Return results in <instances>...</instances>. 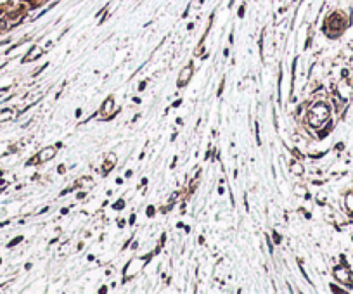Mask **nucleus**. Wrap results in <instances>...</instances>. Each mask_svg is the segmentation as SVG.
<instances>
[{
  "label": "nucleus",
  "mask_w": 353,
  "mask_h": 294,
  "mask_svg": "<svg viewBox=\"0 0 353 294\" xmlns=\"http://www.w3.org/2000/svg\"><path fill=\"white\" fill-rule=\"evenodd\" d=\"M154 211H156L154 206H149V208L145 209V213H147V216H149V218H151V216H154Z\"/></svg>",
  "instance_id": "16"
},
{
  "label": "nucleus",
  "mask_w": 353,
  "mask_h": 294,
  "mask_svg": "<svg viewBox=\"0 0 353 294\" xmlns=\"http://www.w3.org/2000/svg\"><path fill=\"white\" fill-rule=\"evenodd\" d=\"M192 73H194L192 64H187L182 71H180V75H178V81H176V87H178V88H182V87L187 85L189 80H191V76H192Z\"/></svg>",
  "instance_id": "3"
},
{
  "label": "nucleus",
  "mask_w": 353,
  "mask_h": 294,
  "mask_svg": "<svg viewBox=\"0 0 353 294\" xmlns=\"http://www.w3.org/2000/svg\"><path fill=\"white\" fill-rule=\"evenodd\" d=\"M125 225H127V221H125V220H119V221H118V227H119V228H123Z\"/></svg>",
  "instance_id": "22"
},
{
  "label": "nucleus",
  "mask_w": 353,
  "mask_h": 294,
  "mask_svg": "<svg viewBox=\"0 0 353 294\" xmlns=\"http://www.w3.org/2000/svg\"><path fill=\"white\" fill-rule=\"evenodd\" d=\"M223 57H229V48H223Z\"/></svg>",
  "instance_id": "28"
},
{
  "label": "nucleus",
  "mask_w": 353,
  "mask_h": 294,
  "mask_svg": "<svg viewBox=\"0 0 353 294\" xmlns=\"http://www.w3.org/2000/svg\"><path fill=\"white\" fill-rule=\"evenodd\" d=\"M68 213H70V209H68V208H62V209H61V214H68Z\"/></svg>",
  "instance_id": "26"
},
{
  "label": "nucleus",
  "mask_w": 353,
  "mask_h": 294,
  "mask_svg": "<svg viewBox=\"0 0 353 294\" xmlns=\"http://www.w3.org/2000/svg\"><path fill=\"white\" fill-rule=\"evenodd\" d=\"M0 263H2V260H0Z\"/></svg>",
  "instance_id": "29"
},
{
  "label": "nucleus",
  "mask_w": 353,
  "mask_h": 294,
  "mask_svg": "<svg viewBox=\"0 0 353 294\" xmlns=\"http://www.w3.org/2000/svg\"><path fill=\"white\" fill-rule=\"evenodd\" d=\"M116 183H118V185H121V183H123V178H121V176H118V178H116Z\"/></svg>",
  "instance_id": "27"
},
{
  "label": "nucleus",
  "mask_w": 353,
  "mask_h": 294,
  "mask_svg": "<svg viewBox=\"0 0 353 294\" xmlns=\"http://www.w3.org/2000/svg\"><path fill=\"white\" fill-rule=\"evenodd\" d=\"M123 208H125V199L123 197H119L116 203L112 204V209H116V211H119V209H123Z\"/></svg>",
  "instance_id": "10"
},
{
  "label": "nucleus",
  "mask_w": 353,
  "mask_h": 294,
  "mask_svg": "<svg viewBox=\"0 0 353 294\" xmlns=\"http://www.w3.org/2000/svg\"><path fill=\"white\" fill-rule=\"evenodd\" d=\"M7 28H9V24H7V19H5V17H0V31H5Z\"/></svg>",
  "instance_id": "13"
},
{
  "label": "nucleus",
  "mask_w": 353,
  "mask_h": 294,
  "mask_svg": "<svg viewBox=\"0 0 353 294\" xmlns=\"http://www.w3.org/2000/svg\"><path fill=\"white\" fill-rule=\"evenodd\" d=\"M57 171H59V173H64V171H66V166H64V165H61V166L57 168Z\"/></svg>",
  "instance_id": "23"
},
{
  "label": "nucleus",
  "mask_w": 353,
  "mask_h": 294,
  "mask_svg": "<svg viewBox=\"0 0 353 294\" xmlns=\"http://www.w3.org/2000/svg\"><path fill=\"white\" fill-rule=\"evenodd\" d=\"M327 119H329V107L326 104H315L312 107V111L308 112V123L315 128L324 125Z\"/></svg>",
  "instance_id": "2"
},
{
  "label": "nucleus",
  "mask_w": 353,
  "mask_h": 294,
  "mask_svg": "<svg viewBox=\"0 0 353 294\" xmlns=\"http://www.w3.org/2000/svg\"><path fill=\"white\" fill-rule=\"evenodd\" d=\"M223 87H225V78H222V83H220V87H218V92H216V95H222L223 94Z\"/></svg>",
  "instance_id": "15"
},
{
  "label": "nucleus",
  "mask_w": 353,
  "mask_h": 294,
  "mask_svg": "<svg viewBox=\"0 0 353 294\" xmlns=\"http://www.w3.org/2000/svg\"><path fill=\"white\" fill-rule=\"evenodd\" d=\"M180 104H182V99H176V101L171 104V107H180Z\"/></svg>",
  "instance_id": "18"
},
{
  "label": "nucleus",
  "mask_w": 353,
  "mask_h": 294,
  "mask_svg": "<svg viewBox=\"0 0 353 294\" xmlns=\"http://www.w3.org/2000/svg\"><path fill=\"white\" fill-rule=\"evenodd\" d=\"M135 220H137V216H135V214H130V220H128V223H130V225H134V223H135Z\"/></svg>",
  "instance_id": "20"
},
{
  "label": "nucleus",
  "mask_w": 353,
  "mask_h": 294,
  "mask_svg": "<svg viewBox=\"0 0 353 294\" xmlns=\"http://www.w3.org/2000/svg\"><path fill=\"white\" fill-rule=\"evenodd\" d=\"M244 9H246V5L239 7V17H244Z\"/></svg>",
  "instance_id": "19"
},
{
  "label": "nucleus",
  "mask_w": 353,
  "mask_h": 294,
  "mask_svg": "<svg viewBox=\"0 0 353 294\" xmlns=\"http://www.w3.org/2000/svg\"><path fill=\"white\" fill-rule=\"evenodd\" d=\"M287 170H289V173H291V175H303V171H305V168H303V165H301L300 161H296V159H291V161H289V166H287Z\"/></svg>",
  "instance_id": "8"
},
{
  "label": "nucleus",
  "mask_w": 353,
  "mask_h": 294,
  "mask_svg": "<svg viewBox=\"0 0 353 294\" xmlns=\"http://www.w3.org/2000/svg\"><path fill=\"white\" fill-rule=\"evenodd\" d=\"M116 161H118V156L114 154V152H109V154L106 156V161H104V166H102V170H101V173H102V176H106L109 171L114 168V165H116Z\"/></svg>",
  "instance_id": "5"
},
{
  "label": "nucleus",
  "mask_w": 353,
  "mask_h": 294,
  "mask_svg": "<svg viewBox=\"0 0 353 294\" xmlns=\"http://www.w3.org/2000/svg\"><path fill=\"white\" fill-rule=\"evenodd\" d=\"M132 175H134V171H132V170H127V173H125V178H132Z\"/></svg>",
  "instance_id": "21"
},
{
  "label": "nucleus",
  "mask_w": 353,
  "mask_h": 294,
  "mask_svg": "<svg viewBox=\"0 0 353 294\" xmlns=\"http://www.w3.org/2000/svg\"><path fill=\"white\" fill-rule=\"evenodd\" d=\"M255 132H256V144L262 145V139H260V125H258V121L255 123Z\"/></svg>",
  "instance_id": "11"
},
{
  "label": "nucleus",
  "mask_w": 353,
  "mask_h": 294,
  "mask_svg": "<svg viewBox=\"0 0 353 294\" xmlns=\"http://www.w3.org/2000/svg\"><path fill=\"white\" fill-rule=\"evenodd\" d=\"M55 152H57V147H55V145H54V147L50 145V147H43V149L40 151V152H38L35 158H37L38 163H45V161H50V159H52L54 156H55Z\"/></svg>",
  "instance_id": "4"
},
{
  "label": "nucleus",
  "mask_w": 353,
  "mask_h": 294,
  "mask_svg": "<svg viewBox=\"0 0 353 294\" xmlns=\"http://www.w3.org/2000/svg\"><path fill=\"white\" fill-rule=\"evenodd\" d=\"M85 196H87V192H85V189H83L81 192L76 194V199H78V201H80V199H85Z\"/></svg>",
  "instance_id": "17"
},
{
  "label": "nucleus",
  "mask_w": 353,
  "mask_h": 294,
  "mask_svg": "<svg viewBox=\"0 0 353 294\" xmlns=\"http://www.w3.org/2000/svg\"><path fill=\"white\" fill-rule=\"evenodd\" d=\"M152 256H154V253H149V254H144V256H140V258H132L127 265H125V268H123V275H125V282L128 280L130 277H134L135 273H139L140 270H144V267L147 265V263L152 260Z\"/></svg>",
  "instance_id": "1"
},
{
  "label": "nucleus",
  "mask_w": 353,
  "mask_h": 294,
  "mask_svg": "<svg viewBox=\"0 0 353 294\" xmlns=\"http://www.w3.org/2000/svg\"><path fill=\"white\" fill-rule=\"evenodd\" d=\"M21 241H23V237L19 235V237H16V239H12V241L9 242V244H7V247H14V246H17V244H19Z\"/></svg>",
  "instance_id": "12"
},
{
  "label": "nucleus",
  "mask_w": 353,
  "mask_h": 294,
  "mask_svg": "<svg viewBox=\"0 0 353 294\" xmlns=\"http://www.w3.org/2000/svg\"><path fill=\"white\" fill-rule=\"evenodd\" d=\"M99 112L104 116V119H106L111 112H114V97H107L106 101L102 102V106H101V109H99Z\"/></svg>",
  "instance_id": "7"
},
{
  "label": "nucleus",
  "mask_w": 353,
  "mask_h": 294,
  "mask_svg": "<svg viewBox=\"0 0 353 294\" xmlns=\"http://www.w3.org/2000/svg\"><path fill=\"white\" fill-rule=\"evenodd\" d=\"M76 185L80 189H90L92 185H94V178H90V176H80L78 178V182H76Z\"/></svg>",
  "instance_id": "9"
},
{
  "label": "nucleus",
  "mask_w": 353,
  "mask_h": 294,
  "mask_svg": "<svg viewBox=\"0 0 353 294\" xmlns=\"http://www.w3.org/2000/svg\"><path fill=\"white\" fill-rule=\"evenodd\" d=\"M81 112H83L81 109H76V111H75V116H76V118H80V116H81Z\"/></svg>",
  "instance_id": "24"
},
{
  "label": "nucleus",
  "mask_w": 353,
  "mask_h": 294,
  "mask_svg": "<svg viewBox=\"0 0 353 294\" xmlns=\"http://www.w3.org/2000/svg\"><path fill=\"white\" fill-rule=\"evenodd\" d=\"M145 85H147V83H145V81H142V83H140V85H139V90H144V88H145Z\"/></svg>",
  "instance_id": "25"
},
{
  "label": "nucleus",
  "mask_w": 353,
  "mask_h": 294,
  "mask_svg": "<svg viewBox=\"0 0 353 294\" xmlns=\"http://www.w3.org/2000/svg\"><path fill=\"white\" fill-rule=\"evenodd\" d=\"M334 277H336L337 280L344 282V284H351L353 282L351 273L348 272L346 268H343V267H336V268H334Z\"/></svg>",
  "instance_id": "6"
},
{
  "label": "nucleus",
  "mask_w": 353,
  "mask_h": 294,
  "mask_svg": "<svg viewBox=\"0 0 353 294\" xmlns=\"http://www.w3.org/2000/svg\"><path fill=\"white\" fill-rule=\"evenodd\" d=\"M272 237H273V241H275V244H280V242H282V235H280V234H277L275 230H273V232H272Z\"/></svg>",
  "instance_id": "14"
}]
</instances>
